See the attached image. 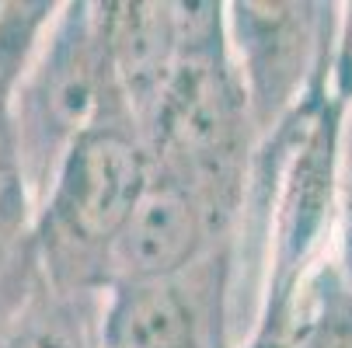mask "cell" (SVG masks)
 Listing matches in <instances>:
<instances>
[{"instance_id":"11","label":"cell","mask_w":352,"mask_h":348,"mask_svg":"<svg viewBox=\"0 0 352 348\" xmlns=\"http://www.w3.org/2000/svg\"><path fill=\"white\" fill-rule=\"evenodd\" d=\"M345 282L352 286V112L345 119V139H342V185H338V223H335V251Z\"/></svg>"},{"instance_id":"13","label":"cell","mask_w":352,"mask_h":348,"mask_svg":"<svg viewBox=\"0 0 352 348\" xmlns=\"http://www.w3.org/2000/svg\"><path fill=\"white\" fill-rule=\"evenodd\" d=\"M0 18H4V0H0Z\"/></svg>"},{"instance_id":"1","label":"cell","mask_w":352,"mask_h":348,"mask_svg":"<svg viewBox=\"0 0 352 348\" xmlns=\"http://www.w3.org/2000/svg\"><path fill=\"white\" fill-rule=\"evenodd\" d=\"M178 8V63L168 94L146 126L154 171L192 188L237 233L255 161V126L227 42V4L192 0Z\"/></svg>"},{"instance_id":"7","label":"cell","mask_w":352,"mask_h":348,"mask_svg":"<svg viewBox=\"0 0 352 348\" xmlns=\"http://www.w3.org/2000/svg\"><path fill=\"white\" fill-rule=\"evenodd\" d=\"M230 237L237 233L227 230L192 188L154 171L112 255V286L175 279Z\"/></svg>"},{"instance_id":"9","label":"cell","mask_w":352,"mask_h":348,"mask_svg":"<svg viewBox=\"0 0 352 348\" xmlns=\"http://www.w3.org/2000/svg\"><path fill=\"white\" fill-rule=\"evenodd\" d=\"M109 292H56L42 282L0 327V348H102Z\"/></svg>"},{"instance_id":"5","label":"cell","mask_w":352,"mask_h":348,"mask_svg":"<svg viewBox=\"0 0 352 348\" xmlns=\"http://www.w3.org/2000/svg\"><path fill=\"white\" fill-rule=\"evenodd\" d=\"M105 348H241L237 237L161 282H122L105 296Z\"/></svg>"},{"instance_id":"12","label":"cell","mask_w":352,"mask_h":348,"mask_svg":"<svg viewBox=\"0 0 352 348\" xmlns=\"http://www.w3.org/2000/svg\"><path fill=\"white\" fill-rule=\"evenodd\" d=\"M342 53L352 70V4H342Z\"/></svg>"},{"instance_id":"8","label":"cell","mask_w":352,"mask_h":348,"mask_svg":"<svg viewBox=\"0 0 352 348\" xmlns=\"http://www.w3.org/2000/svg\"><path fill=\"white\" fill-rule=\"evenodd\" d=\"M98 18L112 77L140 132H146L178 63V8L171 0H102Z\"/></svg>"},{"instance_id":"4","label":"cell","mask_w":352,"mask_h":348,"mask_svg":"<svg viewBox=\"0 0 352 348\" xmlns=\"http://www.w3.org/2000/svg\"><path fill=\"white\" fill-rule=\"evenodd\" d=\"M342 25V4L234 0L227 42L258 143L304 102L324 73Z\"/></svg>"},{"instance_id":"6","label":"cell","mask_w":352,"mask_h":348,"mask_svg":"<svg viewBox=\"0 0 352 348\" xmlns=\"http://www.w3.org/2000/svg\"><path fill=\"white\" fill-rule=\"evenodd\" d=\"M56 8V0H8L0 18V327L28 303L38 286V206L21 164L14 91Z\"/></svg>"},{"instance_id":"14","label":"cell","mask_w":352,"mask_h":348,"mask_svg":"<svg viewBox=\"0 0 352 348\" xmlns=\"http://www.w3.org/2000/svg\"><path fill=\"white\" fill-rule=\"evenodd\" d=\"M102 348H105V345H102Z\"/></svg>"},{"instance_id":"3","label":"cell","mask_w":352,"mask_h":348,"mask_svg":"<svg viewBox=\"0 0 352 348\" xmlns=\"http://www.w3.org/2000/svg\"><path fill=\"white\" fill-rule=\"evenodd\" d=\"M112 91L98 4L67 0L45 25L14 91L21 164L35 206L45 202L70 150L102 119Z\"/></svg>"},{"instance_id":"10","label":"cell","mask_w":352,"mask_h":348,"mask_svg":"<svg viewBox=\"0 0 352 348\" xmlns=\"http://www.w3.org/2000/svg\"><path fill=\"white\" fill-rule=\"evenodd\" d=\"M300 348H352V286L328 258L304 286L296 314Z\"/></svg>"},{"instance_id":"2","label":"cell","mask_w":352,"mask_h":348,"mask_svg":"<svg viewBox=\"0 0 352 348\" xmlns=\"http://www.w3.org/2000/svg\"><path fill=\"white\" fill-rule=\"evenodd\" d=\"M150 178V146L116 84L102 119L70 150L38 206V282L56 292H109L112 255Z\"/></svg>"}]
</instances>
